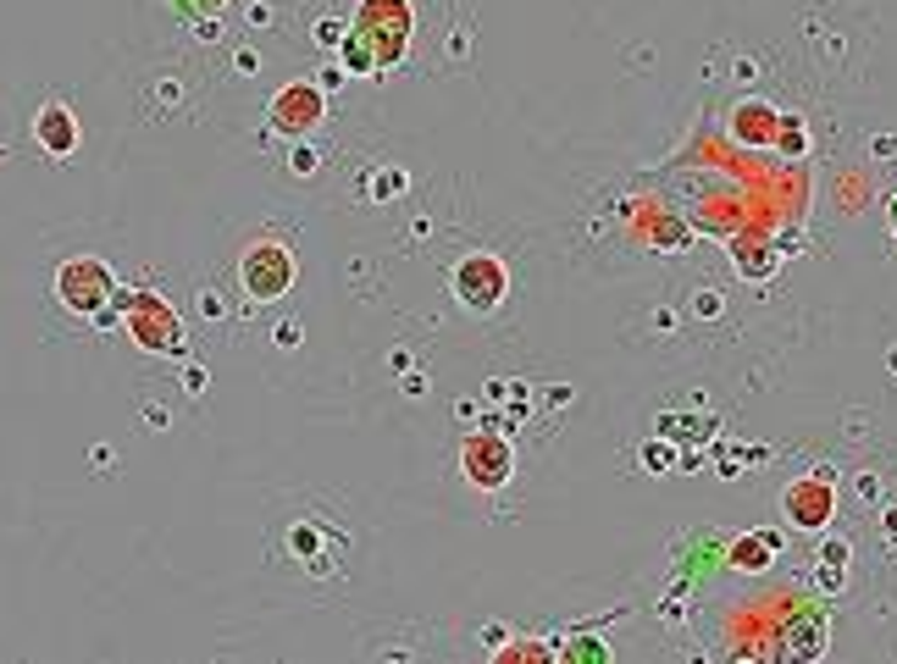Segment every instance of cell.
<instances>
[{
    "mask_svg": "<svg viewBox=\"0 0 897 664\" xmlns=\"http://www.w3.org/2000/svg\"><path fill=\"white\" fill-rule=\"evenodd\" d=\"M410 39H416V6L410 0H360L355 23L344 34V67L349 72L399 67Z\"/></svg>",
    "mask_w": 897,
    "mask_h": 664,
    "instance_id": "cell-1",
    "label": "cell"
},
{
    "mask_svg": "<svg viewBox=\"0 0 897 664\" xmlns=\"http://www.w3.org/2000/svg\"><path fill=\"white\" fill-rule=\"evenodd\" d=\"M50 294H56V305L67 310V316L100 321V316H106V305L117 299V277H111L106 261H95V255H78V261H61V266H56V277H50Z\"/></svg>",
    "mask_w": 897,
    "mask_h": 664,
    "instance_id": "cell-2",
    "label": "cell"
},
{
    "mask_svg": "<svg viewBox=\"0 0 897 664\" xmlns=\"http://www.w3.org/2000/svg\"><path fill=\"white\" fill-rule=\"evenodd\" d=\"M128 332H133V344L150 349V355H183V349H189L183 316L161 294H150V288L128 299Z\"/></svg>",
    "mask_w": 897,
    "mask_h": 664,
    "instance_id": "cell-3",
    "label": "cell"
},
{
    "mask_svg": "<svg viewBox=\"0 0 897 664\" xmlns=\"http://www.w3.org/2000/svg\"><path fill=\"white\" fill-rule=\"evenodd\" d=\"M239 288L250 299H283L288 288H294V249L277 244V238L250 244L244 261H239Z\"/></svg>",
    "mask_w": 897,
    "mask_h": 664,
    "instance_id": "cell-4",
    "label": "cell"
},
{
    "mask_svg": "<svg viewBox=\"0 0 897 664\" xmlns=\"http://www.w3.org/2000/svg\"><path fill=\"white\" fill-rule=\"evenodd\" d=\"M449 283H455V299L471 316H493V310L504 305V294H510V272H504L493 255H466Z\"/></svg>",
    "mask_w": 897,
    "mask_h": 664,
    "instance_id": "cell-5",
    "label": "cell"
},
{
    "mask_svg": "<svg viewBox=\"0 0 897 664\" xmlns=\"http://www.w3.org/2000/svg\"><path fill=\"white\" fill-rule=\"evenodd\" d=\"M322 117H327V100H322V89L316 83H283L272 95V106H266V122H272L283 139H305V133H316L322 128Z\"/></svg>",
    "mask_w": 897,
    "mask_h": 664,
    "instance_id": "cell-6",
    "label": "cell"
},
{
    "mask_svg": "<svg viewBox=\"0 0 897 664\" xmlns=\"http://www.w3.org/2000/svg\"><path fill=\"white\" fill-rule=\"evenodd\" d=\"M837 510V493H831V476H803L781 493V515L787 526H803V532H820Z\"/></svg>",
    "mask_w": 897,
    "mask_h": 664,
    "instance_id": "cell-7",
    "label": "cell"
},
{
    "mask_svg": "<svg viewBox=\"0 0 897 664\" xmlns=\"http://www.w3.org/2000/svg\"><path fill=\"white\" fill-rule=\"evenodd\" d=\"M460 465H466V482L477 487V493H493V487L510 482V443L471 438L466 449H460Z\"/></svg>",
    "mask_w": 897,
    "mask_h": 664,
    "instance_id": "cell-8",
    "label": "cell"
},
{
    "mask_svg": "<svg viewBox=\"0 0 897 664\" xmlns=\"http://www.w3.org/2000/svg\"><path fill=\"white\" fill-rule=\"evenodd\" d=\"M34 139L45 144L50 155H72L78 150V122H72V111L67 106H45L34 117Z\"/></svg>",
    "mask_w": 897,
    "mask_h": 664,
    "instance_id": "cell-9",
    "label": "cell"
},
{
    "mask_svg": "<svg viewBox=\"0 0 897 664\" xmlns=\"http://www.w3.org/2000/svg\"><path fill=\"white\" fill-rule=\"evenodd\" d=\"M770 559H776V532L737 537V548H731V565H737V570H765Z\"/></svg>",
    "mask_w": 897,
    "mask_h": 664,
    "instance_id": "cell-10",
    "label": "cell"
},
{
    "mask_svg": "<svg viewBox=\"0 0 897 664\" xmlns=\"http://www.w3.org/2000/svg\"><path fill=\"white\" fill-rule=\"evenodd\" d=\"M194 12H216V6H222V0H189Z\"/></svg>",
    "mask_w": 897,
    "mask_h": 664,
    "instance_id": "cell-11",
    "label": "cell"
},
{
    "mask_svg": "<svg viewBox=\"0 0 897 664\" xmlns=\"http://www.w3.org/2000/svg\"><path fill=\"white\" fill-rule=\"evenodd\" d=\"M892 532H897V510H886V537H892Z\"/></svg>",
    "mask_w": 897,
    "mask_h": 664,
    "instance_id": "cell-12",
    "label": "cell"
}]
</instances>
